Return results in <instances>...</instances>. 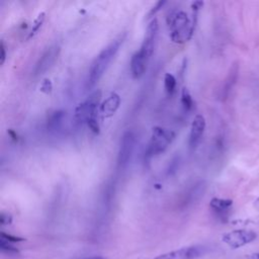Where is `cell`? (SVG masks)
Wrapping results in <instances>:
<instances>
[{
  "mask_svg": "<svg viewBox=\"0 0 259 259\" xmlns=\"http://www.w3.org/2000/svg\"><path fill=\"white\" fill-rule=\"evenodd\" d=\"M197 11H193L192 19L184 11H173L167 18L170 30V38L176 44H183L189 40L194 32Z\"/></svg>",
  "mask_w": 259,
  "mask_h": 259,
  "instance_id": "cell-1",
  "label": "cell"
},
{
  "mask_svg": "<svg viewBox=\"0 0 259 259\" xmlns=\"http://www.w3.org/2000/svg\"><path fill=\"white\" fill-rule=\"evenodd\" d=\"M123 39H124V35L114 39L106 48H104L94 59L89 70V75L87 80L88 88H92L103 76L109 64L112 62L116 53L118 52L121 44L123 42Z\"/></svg>",
  "mask_w": 259,
  "mask_h": 259,
  "instance_id": "cell-2",
  "label": "cell"
},
{
  "mask_svg": "<svg viewBox=\"0 0 259 259\" xmlns=\"http://www.w3.org/2000/svg\"><path fill=\"white\" fill-rule=\"evenodd\" d=\"M176 133L172 130L162 126L153 127L151 139L145 152V158L150 159L164 153L170 144L174 141Z\"/></svg>",
  "mask_w": 259,
  "mask_h": 259,
  "instance_id": "cell-3",
  "label": "cell"
},
{
  "mask_svg": "<svg viewBox=\"0 0 259 259\" xmlns=\"http://www.w3.org/2000/svg\"><path fill=\"white\" fill-rule=\"evenodd\" d=\"M101 99V90L93 91L85 101L80 103L75 109V119L77 122H87V120L95 116V111Z\"/></svg>",
  "mask_w": 259,
  "mask_h": 259,
  "instance_id": "cell-4",
  "label": "cell"
},
{
  "mask_svg": "<svg viewBox=\"0 0 259 259\" xmlns=\"http://www.w3.org/2000/svg\"><path fill=\"white\" fill-rule=\"evenodd\" d=\"M136 141V135L133 131L128 130L122 134L117 154V165L119 168H125L128 165L135 150Z\"/></svg>",
  "mask_w": 259,
  "mask_h": 259,
  "instance_id": "cell-5",
  "label": "cell"
},
{
  "mask_svg": "<svg viewBox=\"0 0 259 259\" xmlns=\"http://www.w3.org/2000/svg\"><path fill=\"white\" fill-rule=\"evenodd\" d=\"M257 234L251 230H234L222 236V241L232 249H238L255 241Z\"/></svg>",
  "mask_w": 259,
  "mask_h": 259,
  "instance_id": "cell-6",
  "label": "cell"
},
{
  "mask_svg": "<svg viewBox=\"0 0 259 259\" xmlns=\"http://www.w3.org/2000/svg\"><path fill=\"white\" fill-rule=\"evenodd\" d=\"M59 53H60V47L58 45H53L49 47L35 63V66L32 71L33 75L37 77L45 74L48 70H50L54 66L55 62L57 61Z\"/></svg>",
  "mask_w": 259,
  "mask_h": 259,
  "instance_id": "cell-7",
  "label": "cell"
},
{
  "mask_svg": "<svg viewBox=\"0 0 259 259\" xmlns=\"http://www.w3.org/2000/svg\"><path fill=\"white\" fill-rule=\"evenodd\" d=\"M204 253L205 248L203 246H189L164 253L154 259H196Z\"/></svg>",
  "mask_w": 259,
  "mask_h": 259,
  "instance_id": "cell-8",
  "label": "cell"
},
{
  "mask_svg": "<svg viewBox=\"0 0 259 259\" xmlns=\"http://www.w3.org/2000/svg\"><path fill=\"white\" fill-rule=\"evenodd\" d=\"M205 130V119L201 114H196L192 120L188 145L191 150H195L199 145Z\"/></svg>",
  "mask_w": 259,
  "mask_h": 259,
  "instance_id": "cell-9",
  "label": "cell"
},
{
  "mask_svg": "<svg viewBox=\"0 0 259 259\" xmlns=\"http://www.w3.org/2000/svg\"><path fill=\"white\" fill-rule=\"evenodd\" d=\"M149 59L150 57L147 54H145L142 50L137 51L132 56V59L130 62V69H131L132 76L135 79H139L145 74Z\"/></svg>",
  "mask_w": 259,
  "mask_h": 259,
  "instance_id": "cell-10",
  "label": "cell"
},
{
  "mask_svg": "<svg viewBox=\"0 0 259 259\" xmlns=\"http://www.w3.org/2000/svg\"><path fill=\"white\" fill-rule=\"evenodd\" d=\"M158 28H159L158 21H157L156 18H154L153 20H151V22L147 26L145 38H144V40L142 42V46L140 48V50H142L149 57H151L153 52H154L155 41H156V37H157V34H158Z\"/></svg>",
  "mask_w": 259,
  "mask_h": 259,
  "instance_id": "cell-11",
  "label": "cell"
},
{
  "mask_svg": "<svg viewBox=\"0 0 259 259\" xmlns=\"http://www.w3.org/2000/svg\"><path fill=\"white\" fill-rule=\"evenodd\" d=\"M232 205H233V200L227 199V198L213 197L209 201V206L211 210L223 222H226L228 220Z\"/></svg>",
  "mask_w": 259,
  "mask_h": 259,
  "instance_id": "cell-12",
  "label": "cell"
},
{
  "mask_svg": "<svg viewBox=\"0 0 259 259\" xmlns=\"http://www.w3.org/2000/svg\"><path fill=\"white\" fill-rule=\"evenodd\" d=\"M67 113L64 110H55L51 112L47 119V130L52 134H59L63 131L66 123Z\"/></svg>",
  "mask_w": 259,
  "mask_h": 259,
  "instance_id": "cell-13",
  "label": "cell"
},
{
  "mask_svg": "<svg viewBox=\"0 0 259 259\" xmlns=\"http://www.w3.org/2000/svg\"><path fill=\"white\" fill-rule=\"evenodd\" d=\"M120 97L117 93L112 92L99 106V111L103 117L112 116L120 105Z\"/></svg>",
  "mask_w": 259,
  "mask_h": 259,
  "instance_id": "cell-14",
  "label": "cell"
},
{
  "mask_svg": "<svg viewBox=\"0 0 259 259\" xmlns=\"http://www.w3.org/2000/svg\"><path fill=\"white\" fill-rule=\"evenodd\" d=\"M238 78V65L237 64H234L232 66V68L230 69V72H229V75L226 79V82H225V85L223 87V90H222V96L223 98H226L229 94V92L232 90L234 84L236 83V80Z\"/></svg>",
  "mask_w": 259,
  "mask_h": 259,
  "instance_id": "cell-15",
  "label": "cell"
},
{
  "mask_svg": "<svg viewBox=\"0 0 259 259\" xmlns=\"http://www.w3.org/2000/svg\"><path fill=\"white\" fill-rule=\"evenodd\" d=\"M176 85H177V81L176 78L170 74V73H166L164 76V88L166 93L169 96H172L176 90Z\"/></svg>",
  "mask_w": 259,
  "mask_h": 259,
  "instance_id": "cell-16",
  "label": "cell"
},
{
  "mask_svg": "<svg viewBox=\"0 0 259 259\" xmlns=\"http://www.w3.org/2000/svg\"><path fill=\"white\" fill-rule=\"evenodd\" d=\"M181 105L184 109V111H190L193 107V100H192V97L188 91L187 88H182V91H181Z\"/></svg>",
  "mask_w": 259,
  "mask_h": 259,
  "instance_id": "cell-17",
  "label": "cell"
},
{
  "mask_svg": "<svg viewBox=\"0 0 259 259\" xmlns=\"http://www.w3.org/2000/svg\"><path fill=\"white\" fill-rule=\"evenodd\" d=\"M45 19H46V12H40V13L36 16V18L34 19V21L32 22V26H31V29H30V31H29V33H28L27 38H30V37H32V36H34V35L36 34V32L40 29V27H41V25H42Z\"/></svg>",
  "mask_w": 259,
  "mask_h": 259,
  "instance_id": "cell-18",
  "label": "cell"
},
{
  "mask_svg": "<svg viewBox=\"0 0 259 259\" xmlns=\"http://www.w3.org/2000/svg\"><path fill=\"white\" fill-rule=\"evenodd\" d=\"M0 248H1L2 252L8 253L10 255L18 253V250L15 247H13L10 242H8V241H6V240H4L2 238H0Z\"/></svg>",
  "mask_w": 259,
  "mask_h": 259,
  "instance_id": "cell-19",
  "label": "cell"
},
{
  "mask_svg": "<svg viewBox=\"0 0 259 259\" xmlns=\"http://www.w3.org/2000/svg\"><path fill=\"white\" fill-rule=\"evenodd\" d=\"M52 89H53L52 81L50 79H44V81L39 86V90L45 94H49L52 92Z\"/></svg>",
  "mask_w": 259,
  "mask_h": 259,
  "instance_id": "cell-20",
  "label": "cell"
},
{
  "mask_svg": "<svg viewBox=\"0 0 259 259\" xmlns=\"http://www.w3.org/2000/svg\"><path fill=\"white\" fill-rule=\"evenodd\" d=\"M178 167H179V158L176 157L169 163V166L167 168V175H173L178 170Z\"/></svg>",
  "mask_w": 259,
  "mask_h": 259,
  "instance_id": "cell-21",
  "label": "cell"
},
{
  "mask_svg": "<svg viewBox=\"0 0 259 259\" xmlns=\"http://www.w3.org/2000/svg\"><path fill=\"white\" fill-rule=\"evenodd\" d=\"M86 123H87L88 127L90 128V131H91L92 133H94V134H98V133H99V130H100V128H99V124H98V121H97V119H96L95 116L89 118Z\"/></svg>",
  "mask_w": 259,
  "mask_h": 259,
  "instance_id": "cell-22",
  "label": "cell"
},
{
  "mask_svg": "<svg viewBox=\"0 0 259 259\" xmlns=\"http://www.w3.org/2000/svg\"><path fill=\"white\" fill-rule=\"evenodd\" d=\"M1 238L12 243V242H21V241H24L23 238H20V237H16V236H12L10 234H6L4 232H1Z\"/></svg>",
  "mask_w": 259,
  "mask_h": 259,
  "instance_id": "cell-23",
  "label": "cell"
},
{
  "mask_svg": "<svg viewBox=\"0 0 259 259\" xmlns=\"http://www.w3.org/2000/svg\"><path fill=\"white\" fill-rule=\"evenodd\" d=\"M166 4V1L165 0H163V1H158L156 4H155V6H153V8L151 9V11L149 12V14H148V17H150V16H153V15H155L164 5Z\"/></svg>",
  "mask_w": 259,
  "mask_h": 259,
  "instance_id": "cell-24",
  "label": "cell"
},
{
  "mask_svg": "<svg viewBox=\"0 0 259 259\" xmlns=\"http://www.w3.org/2000/svg\"><path fill=\"white\" fill-rule=\"evenodd\" d=\"M6 60V49L3 40L0 42V65H3Z\"/></svg>",
  "mask_w": 259,
  "mask_h": 259,
  "instance_id": "cell-25",
  "label": "cell"
},
{
  "mask_svg": "<svg viewBox=\"0 0 259 259\" xmlns=\"http://www.w3.org/2000/svg\"><path fill=\"white\" fill-rule=\"evenodd\" d=\"M12 221V217L9 213H5V212H1L0 214V223L1 225H8L10 224Z\"/></svg>",
  "mask_w": 259,
  "mask_h": 259,
  "instance_id": "cell-26",
  "label": "cell"
},
{
  "mask_svg": "<svg viewBox=\"0 0 259 259\" xmlns=\"http://www.w3.org/2000/svg\"><path fill=\"white\" fill-rule=\"evenodd\" d=\"M203 5V2L202 1H195L191 4V7H192V10L193 11H198Z\"/></svg>",
  "mask_w": 259,
  "mask_h": 259,
  "instance_id": "cell-27",
  "label": "cell"
},
{
  "mask_svg": "<svg viewBox=\"0 0 259 259\" xmlns=\"http://www.w3.org/2000/svg\"><path fill=\"white\" fill-rule=\"evenodd\" d=\"M254 207L256 208L257 211H259V197L255 199V201H254Z\"/></svg>",
  "mask_w": 259,
  "mask_h": 259,
  "instance_id": "cell-28",
  "label": "cell"
},
{
  "mask_svg": "<svg viewBox=\"0 0 259 259\" xmlns=\"http://www.w3.org/2000/svg\"><path fill=\"white\" fill-rule=\"evenodd\" d=\"M85 259H103V258L100 257V256H92V257H88V258H85Z\"/></svg>",
  "mask_w": 259,
  "mask_h": 259,
  "instance_id": "cell-29",
  "label": "cell"
}]
</instances>
